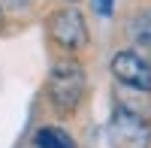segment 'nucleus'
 Masks as SVG:
<instances>
[{
    "label": "nucleus",
    "mask_w": 151,
    "mask_h": 148,
    "mask_svg": "<svg viewBox=\"0 0 151 148\" xmlns=\"http://www.w3.org/2000/svg\"><path fill=\"white\" fill-rule=\"evenodd\" d=\"M85 91H88V76L79 60L76 57L55 60L52 70H48V82H45V94H48V103L55 106V112L73 115L82 106Z\"/></svg>",
    "instance_id": "f257e3e1"
},
{
    "label": "nucleus",
    "mask_w": 151,
    "mask_h": 148,
    "mask_svg": "<svg viewBox=\"0 0 151 148\" xmlns=\"http://www.w3.org/2000/svg\"><path fill=\"white\" fill-rule=\"evenodd\" d=\"M106 133L112 148H151V121L130 103H115Z\"/></svg>",
    "instance_id": "f03ea898"
},
{
    "label": "nucleus",
    "mask_w": 151,
    "mask_h": 148,
    "mask_svg": "<svg viewBox=\"0 0 151 148\" xmlns=\"http://www.w3.org/2000/svg\"><path fill=\"white\" fill-rule=\"evenodd\" d=\"M33 0H0V6H9V9H27Z\"/></svg>",
    "instance_id": "6e6552de"
},
{
    "label": "nucleus",
    "mask_w": 151,
    "mask_h": 148,
    "mask_svg": "<svg viewBox=\"0 0 151 148\" xmlns=\"http://www.w3.org/2000/svg\"><path fill=\"white\" fill-rule=\"evenodd\" d=\"M127 36L133 42V52L142 55L148 64H151V6L136 9L130 21H127Z\"/></svg>",
    "instance_id": "39448f33"
},
{
    "label": "nucleus",
    "mask_w": 151,
    "mask_h": 148,
    "mask_svg": "<svg viewBox=\"0 0 151 148\" xmlns=\"http://www.w3.org/2000/svg\"><path fill=\"white\" fill-rule=\"evenodd\" d=\"M112 76H115L118 85H124V88H133L139 94H151V64L136 55L133 48H124V52H115L112 55Z\"/></svg>",
    "instance_id": "20e7f679"
},
{
    "label": "nucleus",
    "mask_w": 151,
    "mask_h": 148,
    "mask_svg": "<svg viewBox=\"0 0 151 148\" xmlns=\"http://www.w3.org/2000/svg\"><path fill=\"white\" fill-rule=\"evenodd\" d=\"M0 30H3V6H0Z\"/></svg>",
    "instance_id": "1a4fd4ad"
},
{
    "label": "nucleus",
    "mask_w": 151,
    "mask_h": 148,
    "mask_svg": "<svg viewBox=\"0 0 151 148\" xmlns=\"http://www.w3.org/2000/svg\"><path fill=\"white\" fill-rule=\"evenodd\" d=\"M91 9H94V15H100V18H112L115 0H91Z\"/></svg>",
    "instance_id": "0eeeda50"
},
{
    "label": "nucleus",
    "mask_w": 151,
    "mask_h": 148,
    "mask_svg": "<svg viewBox=\"0 0 151 148\" xmlns=\"http://www.w3.org/2000/svg\"><path fill=\"white\" fill-rule=\"evenodd\" d=\"M45 30H48V40H52L58 48H64L67 55H79V52L88 48V42H91L85 15L76 6L55 9L52 15H48V21H45Z\"/></svg>",
    "instance_id": "7ed1b4c3"
},
{
    "label": "nucleus",
    "mask_w": 151,
    "mask_h": 148,
    "mask_svg": "<svg viewBox=\"0 0 151 148\" xmlns=\"http://www.w3.org/2000/svg\"><path fill=\"white\" fill-rule=\"evenodd\" d=\"M36 148H76V139L67 130L45 124V127L36 130Z\"/></svg>",
    "instance_id": "423d86ee"
},
{
    "label": "nucleus",
    "mask_w": 151,
    "mask_h": 148,
    "mask_svg": "<svg viewBox=\"0 0 151 148\" xmlns=\"http://www.w3.org/2000/svg\"><path fill=\"white\" fill-rule=\"evenodd\" d=\"M67 3H76V0H67Z\"/></svg>",
    "instance_id": "9d476101"
}]
</instances>
